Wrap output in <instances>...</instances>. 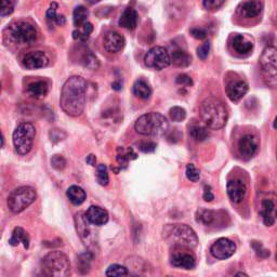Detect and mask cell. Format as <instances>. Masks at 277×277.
<instances>
[{"mask_svg": "<svg viewBox=\"0 0 277 277\" xmlns=\"http://www.w3.org/2000/svg\"><path fill=\"white\" fill-rule=\"evenodd\" d=\"M87 82L80 76L69 77L62 88L60 104L69 116L77 117L84 112L86 105Z\"/></svg>", "mask_w": 277, "mask_h": 277, "instance_id": "cell-1", "label": "cell"}, {"mask_svg": "<svg viewBox=\"0 0 277 277\" xmlns=\"http://www.w3.org/2000/svg\"><path fill=\"white\" fill-rule=\"evenodd\" d=\"M200 116L208 128L219 130L225 126L228 114L222 101L210 96L200 105Z\"/></svg>", "mask_w": 277, "mask_h": 277, "instance_id": "cell-2", "label": "cell"}, {"mask_svg": "<svg viewBox=\"0 0 277 277\" xmlns=\"http://www.w3.org/2000/svg\"><path fill=\"white\" fill-rule=\"evenodd\" d=\"M169 128L167 118L161 113H148L138 117L134 123V129L138 134L144 136H162Z\"/></svg>", "mask_w": 277, "mask_h": 277, "instance_id": "cell-3", "label": "cell"}, {"mask_svg": "<svg viewBox=\"0 0 277 277\" xmlns=\"http://www.w3.org/2000/svg\"><path fill=\"white\" fill-rule=\"evenodd\" d=\"M164 236L169 244L176 247L194 248L198 244L196 233L186 224H169L165 227Z\"/></svg>", "mask_w": 277, "mask_h": 277, "instance_id": "cell-4", "label": "cell"}, {"mask_svg": "<svg viewBox=\"0 0 277 277\" xmlns=\"http://www.w3.org/2000/svg\"><path fill=\"white\" fill-rule=\"evenodd\" d=\"M37 30L27 21H15L6 30V38L18 46H30L37 39Z\"/></svg>", "mask_w": 277, "mask_h": 277, "instance_id": "cell-5", "label": "cell"}, {"mask_svg": "<svg viewBox=\"0 0 277 277\" xmlns=\"http://www.w3.org/2000/svg\"><path fill=\"white\" fill-rule=\"evenodd\" d=\"M41 268L46 276L65 277L71 274V263L66 255L61 251L48 253L41 262Z\"/></svg>", "mask_w": 277, "mask_h": 277, "instance_id": "cell-6", "label": "cell"}, {"mask_svg": "<svg viewBox=\"0 0 277 277\" xmlns=\"http://www.w3.org/2000/svg\"><path fill=\"white\" fill-rule=\"evenodd\" d=\"M260 66L265 85L271 89H277V48L269 46L263 50Z\"/></svg>", "mask_w": 277, "mask_h": 277, "instance_id": "cell-7", "label": "cell"}, {"mask_svg": "<svg viewBox=\"0 0 277 277\" xmlns=\"http://www.w3.org/2000/svg\"><path fill=\"white\" fill-rule=\"evenodd\" d=\"M35 136H36V129L34 124L30 122L20 123L12 135L17 153L20 155L29 154L33 149Z\"/></svg>", "mask_w": 277, "mask_h": 277, "instance_id": "cell-8", "label": "cell"}, {"mask_svg": "<svg viewBox=\"0 0 277 277\" xmlns=\"http://www.w3.org/2000/svg\"><path fill=\"white\" fill-rule=\"evenodd\" d=\"M36 192L31 186H20L8 197V208L13 213H20L36 200Z\"/></svg>", "mask_w": 277, "mask_h": 277, "instance_id": "cell-9", "label": "cell"}, {"mask_svg": "<svg viewBox=\"0 0 277 277\" xmlns=\"http://www.w3.org/2000/svg\"><path fill=\"white\" fill-rule=\"evenodd\" d=\"M144 63L149 68L155 71L168 67L171 63V57L169 52L163 47H154L148 51L144 57Z\"/></svg>", "mask_w": 277, "mask_h": 277, "instance_id": "cell-10", "label": "cell"}, {"mask_svg": "<svg viewBox=\"0 0 277 277\" xmlns=\"http://www.w3.org/2000/svg\"><path fill=\"white\" fill-rule=\"evenodd\" d=\"M236 251V245L228 238H219L210 247V252L218 260H225L231 258Z\"/></svg>", "mask_w": 277, "mask_h": 277, "instance_id": "cell-11", "label": "cell"}, {"mask_svg": "<svg viewBox=\"0 0 277 277\" xmlns=\"http://www.w3.org/2000/svg\"><path fill=\"white\" fill-rule=\"evenodd\" d=\"M259 142L258 138L253 134H245L242 135L238 141V152L239 155L248 161L251 159L258 151Z\"/></svg>", "mask_w": 277, "mask_h": 277, "instance_id": "cell-12", "label": "cell"}, {"mask_svg": "<svg viewBox=\"0 0 277 277\" xmlns=\"http://www.w3.org/2000/svg\"><path fill=\"white\" fill-rule=\"evenodd\" d=\"M260 216L266 226H272L277 220V200L276 198H264L261 203Z\"/></svg>", "mask_w": 277, "mask_h": 277, "instance_id": "cell-13", "label": "cell"}, {"mask_svg": "<svg viewBox=\"0 0 277 277\" xmlns=\"http://www.w3.org/2000/svg\"><path fill=\"white\" fill-rule=\"evenodd\" d=\"M22 64L27 69L44 68L49 64V58L43 51H32L24 55L22 59Z\"/></svg>", "mask_w": 277, "mask_h": 277, "instance_id": "cell-14", "label": "cell"}, {"mask_svg": "<svg viewBox=\"0 0 277 277\" xmlns=\"http://www.w3.org/2000/svg\"><path fill=\"white\" fill-rule=\"evenodd\" d=\"M226 191L232 202L235 204H239L246 197L247 185L240 179H233L227 182Z\"/></svg>", "mask_w": 277, "mask_h": 277, "instance_id": "cell-15", "label": "cell"}, {"mask_svg": "<svg viewBox=\"0 0 277 277\" xmlns=\"http://www.w3.org/2000/svg\"><path fill=\"white\" fill-rule=\"evenodd\" d=\"M262 9L263 4L260 0H247L238 6L237 13L241 18L253 19L260 15Z\"/></svg>", "mask_w": 277, "mask_h": 277, "instance_id": "cell-16", "label": "cell"}, {"mask_svg": "<svg viewBox=\"0 0 277 277\" xmlns=\"http://www.w3.org/2000/svg\"><path fill=\"white\" fill-rule=\"evenodd\" d=\"M248 85L244 80H233L226 86V95L232 102L240 101L248 92Z\"/></svg>", "mask_w": 277, "mask_h": 277, "instance_id": "cell-17", "label": "cell"}, {"mask_svg": "<svg viewBox=\"0 0 277 277\" xmlns=\"http://www.w3.org/2000/svg\"><path fill=\"white\" fill-rule=\"evenodd\" d=\"M85 216L88 220V222L95 226H101L107 223L108 221V213L105 209L99 206H90L86 211Z\"/></svg>", "mask_w": 277, "mask_h": 277, "instance_id": "cell-18", "label": "cell"}, {"mask_svg": "<svg viewBox=\"0 0 277 277\" xmlns=\"http://www.w3.org/2000/svg\"><path fill=\"white\" fill-rule=\"evenodd\" d=\"M104 48L109 53H117L119 52L124 46V38L119 33L117 32H108L104 36L103 41Z\"/></svg>", "mask_w": 277, "mask_h": 277, "instance_id": "cell-19", "label": "cell"}, {"mask_svg": "<svg viewBox=\"0 0 277 277\" xmlns=\"http://www.w3.org/2000/svg\"><path fill=\"white\" fill-rule=\"evenodd\" d=\"M171 264L176 267L192 269L196 265V260L193 254L188 252H177L172 255Z\"/></svg>", "mask_w": 277, "mask_h": 277, "instance_id": "cell-20", "label": "cell"}, {"mask_svg": "<svg viewBox=\"0 0 277 277\" xmlns=\"http://www.w3.org/2000/svg\"><path fill=\"white\" fill-rule=\"evenodd\" d=\"M232 48L238 54H248L253 49V44L244 35L236 34L232 38Z\"/></svg>", "mask_w": 277, "mask_h": 277, "instance_id": "cell-21", "label": "cell"}, {"mask_svg": "<svg viewBox=\"0 0 277 277\" xmlns=\"http://www.w3.org/2000/svg\"><path fill=\"white\" fill-rule=\"evenodd\" d=\"M137 21L138 17L136 11L132 8H127L121 13L118 24L120 27H123V29L132 31L137 26Z\"/></svg>", "mask_w": 277, "mask_h": 277, "instance_id": "cell-22", "label": "cell"}, {"mask_svg": "<svg viewBox=\"0 0 277 277\" xmlns=\"http://www.w3.org/2000/svg\"><path fill=\"white\" fill-rule=\"evenodd\" d=\"M49 85L46 80H37L27 86V93L35 99H41L48 94Z\"/></svg>", "mask_w": 277, "mask_h": 277, "instance_id": "cell-23", "label": "cell"}, {"mask_svg": "<svg viewBox=\"0 0 277 277\" xmlns=\"http://www.w3.org/2000/svg\"><path fill=\"white\" fill-rule=\"evenodd\" d=\"M137 155L134 153V151L132 148H128V149H123V148H118L117 149V156H116V161L120 166L121 169H126L129 161H132V159H136Z\"/></svg>", "mask_w": 277, "mask_h": 277, "instance_id": "cell-24", "label": "cell"}, {"mask_svg": "<svg viewBox=\"0 0 277 277\" xmlns=\"http://www.w3.org/2000/svg\"><path fill=\"white\" fill-rule=\"evenodd\" d=\"M66 195H67V197L69 199V202H71L75 206L81 205L82 203L85 202L86 198H87L86 192L84 190H82L81 188H79V186H77V185L69 186L67 192H66Z\"/></svg>", "mask_w": 277, "mask_h": 277, "instance_id": "cell-25", "label": "cell"}, {"mask_svg": "<svg viewBox=\"0 0 277 277\" xmlns=\"http://www.w3.org/2000/svg\"><path fill=\"white\" fill-rule=\"evenodd\" d=\"M20 242H22L25 249H29L30 247V237L24 228L22 227H16L12 232V236L9 240V244L11 246H18Z\"/></svg>", "mask_w": 277, "mask_h": 277, "instance_id": "cell-26", "label": "cell"}, {"mask_svg": "<svg viewBox=\"0 0 277 277\" xmlns=\"http://www.w3.org/2000/svg\"><path fill=\"white\" fill-rule=\"evenodd\" d=\"M171 62L177 67H188L191 64L192 58L188 52L178 49L172 52Z\"/></svg>", "mask_w": 277, "mask_h": 277, "instance_id": "cell-27", "label": "cell"}, {"mask_svg": "<svg viewBox=\"0 0 277 277\" xmlns=\"http://www.w3.org/2000/svg\"><path fill=\"white\" fill-rule=\"evenodd\" d=\"M133 94L137 96L138 99L148 100L152 95V89L147 81L138 79L133 85Z\"/></svg>", "mask_w": 277, "mask_h": 277, "instance_id": "cell-28", "label": "cell"}, {"mask_svg": "<svg viewBox=\"0 0 277 277\" xmlns=\"http://www.w3.org/2000/svg\"><path fill=\"white\" fill-rule=\"evenodd\" d=\"M89 17V11L84 6H78L76 7L74 12H73V20H74V25L76 27H82L84 24L87 23V20Z\"/></svg>", "mask_w": 277, "mask_h": 277, "instance_id": "cell-29", "label": "cell"}, {"mask_svg": "<svg viewBox=\"0 0 277 277\" xmlns=\"http://www.w3.org/2000/svg\"><path fill=\"white\" fill-rule=\"evenodd\" d=\"M196 221L198 223L204 224L206 226L211 225L216 221V212L200 208L196 212Z\"/></svg>", "mask_w": 277, "mask_h": 277, "instance_id": "cell-30", "label": "cell"}, {"mask_svg": "<svg viewBox=\"0 0 277 277\" xmlns=\"http://www.w3.org/2000/svg\"><path fill=\"white\" fill-rule=\"evenodd\" d=\"M190 134L197 142H203L209 136V131L207 127L200 126V124H194L190 128Z\"/></svg>", "mask_w": 277, "mask_h": 277, "instance_id": "cell-31", "label": "cell"}, {"mask_svg": "<svg viewBox=\"0 0 277 277\" xmlns=\"http://www.w3.org/2000/svg\"><path fill=\"white\" fill-rule=\"evenodd\" d=\"M106 276H128L130 272L128 267L119 265V264H112L109 265L105 272Z\"/></svg>", "mask_w": 277, "mask_h": 277, "instance_id": "cell-32", "label": "cell"}, {"mask_svg": "<svg viewBox=\"0 0 277 277\" xmlns=\"http://www.w3.org/2000/svg\"><path fill=\"white\" fill-rule=\"evenodd\" d=\"M96 181L102 186L108 185L109 182V177L106 166L104 164H101L98 166V170H96Z\"/></svg>", "mask_w": 277, "mask_h": 277, "instance_id": "cell-33", "label": "cell"}, {"mask_svg": "<svg viewBox=\"0 0 277 277\" xmlns=\"http://www.w3.org/2000/svg\"><path fill=\"white\" fill-rule=\"evenodd\" d=\"M81 64L89 69H96L99 67V61L91 52H87L81 60Z\"/></svg>", "mask_w": 277, "mask_h": 277, "instance_id": "cell-34", "label": "cell"}, {"mask_svg": "<svg viewBox=\"0 0 277 277\" xmlns=\"http://www.w3.org/2000/svg\"><path fill=\"white\" fill-rule=\"evenodd\" d=\"M169 116L171 120L176 121V122H180L185 119L186 117V110L180 106H173L172 108H170L169 110Z\"/></svg>", "mask_w": 277, "mask_h": 277, "instance_id": "cell-35", "label": "cell"}, {"mask_svg": "<svg viewBox=\"0 0 277 277\" xmlns=\"http://www.w3.org/2000/svg\"><path fill=\"white\" fill-rule=\"evenodd\" d=\"M185 173H186V177H188V179L192 182H197L200 179L199 170L193 164H189L188 166H186Z\"/></svg>", "mask_w": 277, "mask_h": 277, "instance_id": "cell-36", "label": "cell"}, {"mask_svg": "<svg viewBox=\"0 0 277 277\" xmlns=\"http://www.w3.org/2000/svg\"><path fill=\"white\" fill-rule=\"evenodd\" d=\"M91 259H92V255L90 254L89 252L79 255L78 265H79V269H80V271H82V269H84V268H85V273L89 271V268H90V262H91Z\"/></svg>", "mask_w": 277, "mask_h": 277, "instance_id": "cell-37", "label": "cell"}, {"mask_svg": "<svg viewBox=\"0 0 277 277\" xmlns=\"http://www.w3.org/2000/svg\"><path fill=\"white\" fill-rule=\"evenodd\" d=\"M252 247L254 249L255 253H257L258 257L261 258V259H266V258L269 257V254H271L269 250H267L266 248L263 247V245L261 244V242H259V241H253L252 242Z\"/></svg>", "mask_w": 277, "mask_h": 277, "instance_id": "cell-38", "label": "cell"}, {"mask_svg": "<svg viewBox=\"0 0 277 277\" xmlns=\"http://www.w3.org/2000/svg\"><path fill=\"white\" fill-rule=\"evenodd\" d=\"M57 9H58V5L55 3H52L49 7V9L47 10V13H46V18H47V21L48 23H49L50 25L52 23H55V21H57V18H58V15H57Z\"/></svg>", "mask_w": 277, "mask_h": 277, "instance_id": "cell-39", "label": "cell"}, {"mask_svg": "<svg viewBox=\"0 0 277 277\" xmlns=\"http://www.w3.org/2000/svg\"><path fill=\"white\" fill-rule=\"evenodd\" d=\"M51 165L54 169L57 170H63L66 167V161L63 156L61 155H54L51 158Z\"/></svg>", "mask_w": 277, "mask_h": 277, "instance_id": "cell-40", "label": "cell"}, {"mask_svg": "<svg viewBox=\"0 0 277 277\" xmlns=\"http://www.w3.org/2000/svg\"><path fill=\"white\" fill-rule=\"evenodd\" d=\"M15 11V5L12 0H2V17H8Z\"/></svg>", "mask_w": 277, "mask_h": 277, "instance_id": "cell-41", "label": "cell"}, {"mask_svg": "<svg viewBox=\"0 0 277 277\" xmlns=\"http://www.w3.org/2000/svg\"><path fill=\"white\" fill-rule=\"evenodd\" d=\"M224 3H225V0H203L204 8L209 10V11L219 9Z\"/></svg>", "mask_w": 277, "mask_h": 277, "instance_id": "cell-42", "label": "cell"}, {"mask_svg": "<svg viewBox=\"0 0 277 277\" xmlns=\"http://www.w3.org/2000/svg\"><path fill=\"white\" fill-rule=\"evenodd\" d=\"M50 138L53 143H58L60 141H63L66 137V133L61 129H52L49 132Z\"/></svg>", "mask_w": 277, "mask_h": 277, "instance_id": "cell-43", "label": "cell"}, {"mask_svg": "<svg viewBox=\"0 0 277 277\" xmlns=\"http://www.w3.org/2000/svg\"><path fill=\"white\" fill-rule=\"evenodd\" d=\"M209 51H210V44H209V41H206L205 44H203L202 46H200L198 49H197V55H198V58L200 60H203L205 61L207 58H208V55H209Z\"/></svg>", "mask_w": 277, "mask_h": 277, "instance_id": "cell-44", "label": "cell"}, {"mask_svg": "<svg viewBox=\"0 0 277 277\" xmlns=\"http://www.w3.org/2000/svg\"><path fill=\"white\" fill-rule=\"evenodd\" d=\"M137 149L143 153H153L156 150V144L154 142H140L137 143Z\"/></svg>", "mask_w": 277, "mask_h": 277, "instance_id": "cell-45", "label": "cell"}, {"mask_svg": "<svg viewBox=\"0 0 277 277\" xmlns=\"http://www.w3.org/2000/svg\"><path fill=\"white\" fill-rule=\"evenodd\" d=\"M176 82H177L178 85L183 86V87H191V86H193L192 78L190 77L189 75H186V74L179 75L178 77H177V79H176Z\"/></svg>", "mask_w": 277, "mask_h": 277, "instance_id": "cell-46", "label": "cell"}, {"mask_svg": "<svg viewBox=\"0 0 277 277\" xmlns=\"http://www.w3.org/2000/svg\"><path fill=\"white\" fill-rule=\"evenodd\" d=\"M191 35L194 38L203 40L207 37V32L203 29H192L191 30Z\"/></svg>", "mask_w": 277, "mask_h": 277, "instance_id": "cell-47", "label": "cell"}, {"mask_svg": "<svg viewBox=\"0 0 277 277\" xmlns=\"http://www.w3.org/2000/svg\"><path fill=\"white\" fill-rule=\"evenodd\" d=\"M73 38L75 40H79V41H86L89 39V35H87L84 32L80 31H74L73 32Z\"/></svg>", "mask_w": 277, "mask_h": 277, "instance_id": "cell-48", "label": "cell"}, {"mask_svg": "<svg viewBox=\"0 0 277 277\" xmlns=\"http://www.w3.org/2000/svg\"><path fill=\"white\" fill-rule=\"evenodd\" d=\"M214 198L213 194H212V191H211V188L208 185H205V189H204V199L206 200V202H212Z\"/></svg>", "mask_w": 277, "mask_h": 277, "instance_id": "cell-49", "label": "cell"}, {"mask_svg": "<svg viewBox=\"0 0 277 277\" xmlns=\"http://www.w3.org/2000/svg\"><path fill=\"white\" fill-rule=\"evenodd\" d=\"M92 31H93V26H92V24H91V23L87 22L86 24H84V26H82V32L86 33L87 35H90V34H91V33H92Z\"/></svg>", "mask_w": 277, "mask_h": 277, "instance_id": "cell-50", "label": "cell"}, {"mask_svg": "<svg viewBox=\"0 0 277 277\" xmlns=\"http://www.w3.org/2000/svg\"><path fill=\"white\" fill-rule=\"evenodd\" d=\"M86 162H87V164H89V165L95 166V164H96V158H95V156H94L93 154H90V155L87 157Z\"/></svg>", "mask_w": 277, "mask_h": 277, "instance_id": "cell-51", "label": "cell"}, {"mask_svg": "<svg viewBox=\"0 0 277 277\" xmlns=\"http://www.w3.org/2000/svg\"><path fill=\"white\" fill-rule=\"evenodd\" d=\"M65 22H66V20H65V18H64V16H59L58 15V18H57V21H55V23H57L58 25H64L65 24Z\"/></svg>", "mask_w": 277, "mask_h": 277, "instance_id": "cell-52", "label": "cell"}, {"mask_svg": "<svg viewBox=\"0 0 277 277\" xmlns=\"http://www.w3.org/2000/svg\"><path fill=\"white\" fill-rule=\"evenodd\" d=\"M112 87L115 90H120L122 88V84H121V82H119V81H115V82H113V84H112Z\"/></svg>", "mask_w": 277, "mask_h": 277, "instance_id": "cell-53", "label": "cell"}, {"mask_svg": "<svg viewBox=\"0 0 277 277\" xmlns=\"http://www.w3.org/2000/svg\"><path fill=\"white\" fill-rule=\"evenodd\" d=\"M86 2H87L88 4H90V5H94V4L100 3L101 0H86Z\"/></svg>", "mask_w": 277, "mask_h": 277, "instance_id": "cell-54", "label": "cell"}, {"mask_svg": "<svg viewBox=\"0 0 277 277\" xmlns=\"http://www.w3.org/2000/svg\"><path fill=\"white\" fill-rule=\"evenodd\" d=\"M273 127H274V129H276V130H277V116L275 117V119H274V122H273Z\"/></svg>", "mask_w": 277, "mask_h": 277, "instance_id": "cell-55", "label": "cell"}, {"mask_svg": "<svg viewBox=\"0 0 277 277\" xmlns=\"http://www.w3.org/2000/svg\"><path fill=\"white\" fill-rule=\"evenodd\" d=\"M236 275H237V276H248V275L245 274V273H237Z\"/></svg>", "mask_w": 277, "mask_h": 277, "instance_id": "cell-56", "label": "cell"}, {"mask_svg": "<svg viewBox=\"0 0 277 277\" xmlns=\"http://www.w3.org/2000/svg\"><path fill=\"white\" fill-rule=\"evenodd\" d=\"M276 261H277V253H276Z\"/></svg>", "mask_w": 277, "mask_h": 277, "instance_id": "cell-57", "label": "cell"}]
</instances>
